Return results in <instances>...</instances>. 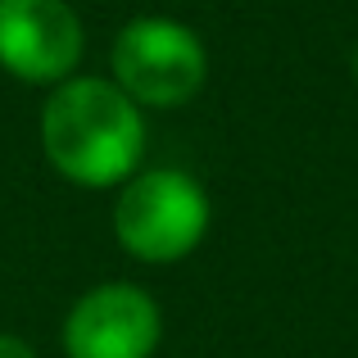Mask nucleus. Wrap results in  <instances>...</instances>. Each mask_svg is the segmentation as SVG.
I'll use <instances>...</instances> for the list:
<instances>
[{
  "label": "nucleus",
  "instance_id": "f257e3e1",
  "mask_svg": "<svg viewBox=\"0 0 358 358\" xmlns=\"http://www.w3.org/2000/svg\"><path fill=\"white\" fill-rule=\"evenodd\" d=\"M41 150L78 191H118L145 159V109L100 73H73L45 91Z\"/></svg>",
  "mask_w": 358,
  "mask_h": 358
},
{
  "label": "nucleus",
  "instance_id": "f03ea898",
  "mask_svg": "<svg viewBox=\"0 0 358 358\" xmlns=\"http://www.w3.org/2000/svg\"><path fill=\"white\" fill-rule=\"evenodd\" d=\"M109 222L122 254L150 268H173L204 245L213 204L186 168H141L114 191Z\"/></svg>",
  "mask_w": 358,
  "mask_h": 358
},
{
  "label": "nucleus",
  "instance_id": "20e7f679",
  "mask_svg": "<svg viewBox=\"0 0 358 358\" xmlns=\"http://www.w3.org/2000/svg\"><path fill=\"white\" fill-rule=\"evenodd\" d=\"M164 308L136 281H100L69 304L59 327L64 358H155Z\"/></svg>",
  "mask_w": 358,
  "mask_h": 358
},
{
  "label": "nucleus",
  "instance_id": "7ed1b4c3",
  "mask_svg": "<svg viewBox=\"0 0 358 358\" xmlns=\"http://www.w3.org/2000/svg\"><path fill=\"white\" fill-rule=\"evenodd\" d=\"M105 78L145 114L150 109H182L209 82V45L182 18L141 14L118 27Z\"/></svg>",
  "mask_w": 358,
  "mask_h": 358
},
{
  "label": "nucleus",
  "instance_id": "39448f33",
  "mask_svg": "<svg viewBox=\"0 0 358 358\" xmlns=\"http://www.w3.org/2000/svg\"><path fill=\"white\" fill-rule=\"evenodd\" d=\"M87 27L69 0H0V69L23 87H59L82 73Z\"/></svg>",
  "mask_w": 358,
  "mask_h": 358
},
{
  "label": "nucleus",
  "instance_id": "423d86ee",
  "mask_svg": "<svg viewBox=\"0 0 358 358\" xmlns=\"http://www.w3.org/2000/svg\"><path fill=\"white\" fill-rule=\"evenodd\" d=\"M0 358H41L32 350V345L23 341V336H14V331H0Z\"/></svg>",
  "mask_w": 358,
  "mask_h": 358
},
{
  "label": "nucleus",
  "instance_id": "0eeeda50",
  "mask_svg": "<svg viewBox=\"0 0 358 358\" xmlns=\"http://www.w3.org/2000/svg\"><path fill=\"white\" fill-rule=\"evenodd\" d=\"M350 73H354V82H358V45H354V55H350Z\"/></svg>",
  "mask_w": 358,
  "mask_h": 358
}]
</instances>
